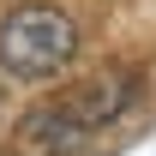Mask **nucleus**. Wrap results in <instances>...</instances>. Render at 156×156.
I'll use <instances>...</instances> for the list:
<instances>
[{
	"instance_id": "obj_1",
	"label": "nucleus",
	"mask_w": 156,
	"mask_h": 156,
	"mask_svg": "<svg viewBox=\"0 0 156 156\" xmlns=\"http://www.w3.org/2000/svg\"><path fill=\"white\" fill-rule=\"evenodd\" d=\"M72 54H78V24L60 6L30 0V6H12L0 18V66L12 78H30V84L60 78L72 66Z\"/></svg>"
},
{
	"instance_id": "obj_2",
	"label": "nucleus",
	"mask_w": 156,
	"mask_h": 156,
	"mask_svg": "<svg viewBox=\"0 0 156 156\" xmlns=\"http://www.w3.org/2000/svg\"><path fill=\"white\" fill-rule=\"evenodd\" d=\"M132 102H138V72H126V66H108V72L84 78V84H72L66 96H54V108L72 120L84 138H90V132H102V126H114V120L126 114Z\"/></svg>"
},
{
	"instance_id": "obj_3",
	"label": "nucleus",
	"mask_w": 156,
	"mask_h": 156,
	"mask_svg": "<svg viewBox=\"0 0 156 156\" xmlns=\"http://www.w3.org/2000/svg\"><path fill=\"white\" fill-rule=\"evenodd\" d=\"M78 144H84V132L60 114L54 102L30 108V114L18 120V132H12V150L18 156H66V150H78Z\"/></svg>"
}]
</instances>
